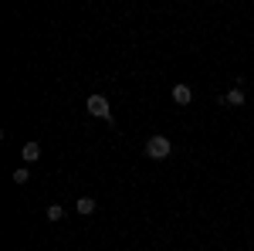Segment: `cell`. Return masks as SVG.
I'll use <instances>...</instances> for the list:
<instances>
[{"label": "cell", "instance_id": "6da1fadb", "mask_svg": "<svg viewBox=\"0 0 254 251\" xmlns=\"http://www.w3.org/2000/svg\"><path fill=\"white\" fill-rule=\"evenodd\" d=\"M173 153V143H170V136H149L146 139V156L149 160H166V156Z\"/></svg>", "mask_w": 254, "mask_h": 251}, {"label": "cell", "instance_id": "7a4b0ae2", "mask_svg": "<svg viewBox=\"0 0 254 251\" xmlns=\"http://www.w3.org/2000/svg\"><path fill=\"white\" fill-rule=\"evenodd\" d=\"M85 109H88V116H95V119H105V122H112V109H109V98H105V95H88Z\"/></svg>", "mask_w": 254, "mask_h": 251}, {"label": "cell", "instance_id": "3957f363", "mask_svg": "<svg viewBox=\"0 0 254 251\" xmlns=\"http://www.w3.org/2000/svg\"><path fill=\"white\" fill-rule=\"evenodd\" d=\"M173 102L176 105H190V102H193V88L183 85V82H176L173 85Z\"/></svg>", "mask_w": 254, "mask_h": 251}, {"label": "cell", "instance_id": "277c9868", "mask_svg": "<svg viewBox=\"0 0 254 251\" xmlns=\"http://www.w3.org/2000/svg\"><path fill=\"white\" fill-rule=\"evenodd\" d=\"M220 102H224V105H237V109H241V105H244V92H241V85H234L227 95H220Z\"/></svg>", "mask_w": 254, "mask_h": 251}, {"label": "cell", "instance_id": "5b68a950", "mask_svg": "<svg viewBox=\"0 0 254 251\" xmlns=\"http://www.w3.org/2000/svg\"><path fill=\"white\" fill-rule=\"evenodd\" d=\"M75 211H78L81 217L95 214V200H92V197H78V200H75Z\"/></svg>", "mask_w": 254, "mask_h": 251}, {"label": "cell", "instance_id": "8992f818", "mask_svg": "<svg viewBox=\"0 0 254 251\" xmlns=\"http://www.w3.org/2000/svg\"><path fill=\"white\" fill-rule=\"evenodd\" d=\"M20 156H24V163H34L41 156V146L38 143H24V150H20Z\"/></svg>", "mask_w": 254, "mask_h": 251}, {"label": "cell", "instance_id": "52a82bcc", "mask_svg": "<svg viewBox=\"0 0 254 251\" xmlns=\"http://www.w3.org/2000/svg\"><path fill=\"white\" fill-rule=\"evenodd\" d=\"M27 180H31V170H27V167H17V170H14V183H17V187H24Z\"/></svg>", "mask_w": 254, "mask_h": 251}, {"label": "cell", "instance_id": "ba28073f", "mask_svg": "<svg viewBox=\"0 0 254 251\" xmlns=\"http://www.w3.org/2000/svg\"><path fill=\"white\" fill-rule=\"evenodd\" d=\"M61 217H64V207H61V204H51V207H48V221L55 224V221H61Z\"/></svg>", "mask_w": 254, "mask_h": 251}, {"label": "cell", "instance_id": "9c48e42d", "mask_svg": "<svg viewBox=\"0 0 254 251\" xmlns=\"http://www.w3.org/2000/svg\"><path fill=\"white\" fill-rule=\"evenodd\" d=\"M24 251H31V248H24Z\"/></svg>", "mask_w": 254, "mask_h": 251}]
</instances>
